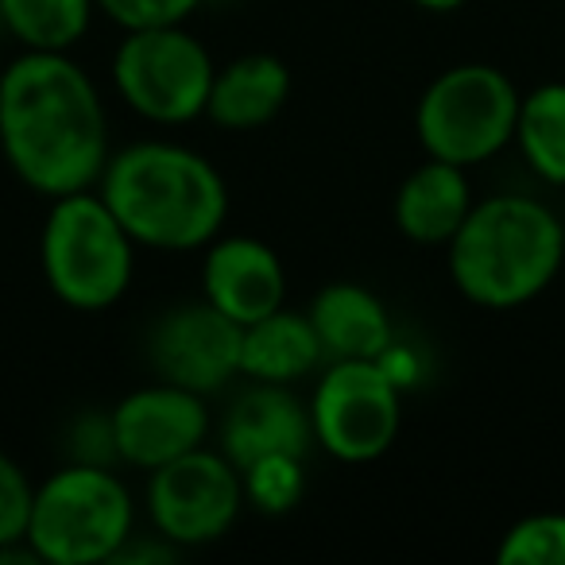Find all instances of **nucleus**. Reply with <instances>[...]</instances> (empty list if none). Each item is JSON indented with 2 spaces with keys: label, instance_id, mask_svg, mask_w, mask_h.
I'll return each mask as SVG.
<instances>
[{
  "label": "nucleus",
  "instance_id": "1",
  "mask_svg": "<svg viewBox=\"0 0 565 565\" xmlns=\"http://www.w3.org/2000/svg\"><path fill=\"white\" fill-rule=\"evenodd\" d=\"M0 151L43 198L97 186L109 163L105 105L66 51H24L0 71Z\"/></svg>",
  "mask_w": 565,
  "mask_h": 565
},
{
  "label": "nucleus",
  "instance_id": "2",
  "mask_svg": "<svg viewBox=\"0 0 565 565\" xmlns=\"http://www.w3.org/2000/svg\"><path fill=\"white\" fill-rule=\"evenodd\" d=\"M97 194L143 248H205L228 217V186L221 171L186 143L140 140L109 156Z\"/></svg>",
  "mask_w": 565,
  "mask_h": 565
},
{
  "label": "nucleus",
  "instance_id": "3",
  "mask_svg": "<svg viewBox=\"0 0 565 565\" xmlns=\"http://www.w3.org/2000/svg\"><path fill=\"white\" fill-rule=\"evenodd\" d=\"M449 279L484 310H515L539 299L565 259V225L546 202L526 194H495L472 202L454 233Z\"/></svg>",
  "mask_w": 565,
  "mask_h": 565
},
{
  "label": "nucleus",
  "instance_id": "4",
  "mask_svg": "<svg viewBox=\"0 0 565 565\" xmlns=\"http://www.w3.org/2000/svg\"><path fill=\"white\" fill-rule=\"evenodd\" d=\"M40 264L51 295L71 310H109L125 299L136 271V241L125 233L102 194L51 198L43 221Z\"/></svg>",
  "mask_w": 565,
  "mask_h": 565
},
{
  "label": "nucleus",
  "instance_id": "5",
  "mask_svg": "<svg viewBox=\"0 0 565 565\" xmlns=\"http://www.w3.org/2000/svg\"><path fill=\"white\" fill-rule=\"evenodd\" d=\"M136 534V503L109 465L74 461L35 488L28 542L47 565L113 562Z\"/></svg>",
  "mask_w": 565,
  "mask_h": 565
},
{
  "label": "nucleus",
  "instance_id": "6",
  "mask_svg": "<svg viewBox=\"0 0 565 565\" xmlns=\"http://www.w3.org/2000/svg\"><path fill=\"white\" fill-rule=\"evenodd\" d=\"M523 94L488 63H461L426 86L415 109V128L426 156L457 167H477L515 143Z\"/></svg>",
  "mask_w": 565,
  "mask_h": 565
},
{
  "label": "nucleus",
  "instance_id": "7",
  "mask_svg": "<svg viewBox=\"0 0 565 565\" xmlns=\"http://www.w3.org/2000/svg\"><path fill=\"white\" fill-rule=\"evenodd\" d=\"M210 51L182 24L125 32L113 55V86L120 102L151 125H190L205 117L213 86Z\"/></svg>",
  "mask_w": 565,
  "mask_h": 565
},
{
  "label": "nucleus",
  "instance_id": "8",
  "mask_svg": "<svg viewBox=\"0 0 565 565\" xmlns=\"http://www.w3.org/2000/svg\"><path fill=\"white\" fill-rule=\"evenodd\" d=\"M315 441L345 465L376 461L399 438V387L376 361H333L310 399Z\"/></svg>",
  "mask_w": 565,
  "mask_h": 565
},
{
  "label": "nucleus",
  "instance_id": "9",
  "mask_svg": "<svg viewBox=\"0 0 565 565\" xmlns=\"http://www.w3.org/2000/svg\"><path fill=\"white\" fill-rule=\"evenodd\" d=\"M244 508L241 469L225 454L198 446L151 469L148 515L174 546H210L233 531Z\"/></svg>",
  "mask_w": 565,
  "mask_h": 565
},
{
  "label": "nucleus",
  "instance_id": "10",
  "mask_svg": "<svg viewBox=\"0 0 565 565\" xmlns=\"http://www.w3.org/2000/svg\"><path fill=\"white\" fill-rule=\"evenodd\" d=\"M241 338L244 326L213 302H182L156 322L148 356L159 380L210 395L241 372Z\"/></svg>",
  "mask_w": 565,
  "mask_h": 565
},
{
  "label": "nucleus",
  "instance_id": "11",
  "mask_svg": "<svg viewBox=\"0 0 565 565\" xmlns=\"http://www.w3.org/2000/svg\"><path fill=\"white\" fill-rule=\"evenodd\" d=\"M117 457L132 469H159L210 438V407L205 395L179 384H148L128 392L109 411Z\"/></svg>",
  "mask_w": 565,
  "mask_h": 565
},
{
  "label": "nucleus",
  "instance_id": "12",
  "mask_svg": "<svg viewBox=\"0 0 565 565\" xmlns=\"http://www.w3.org/2000/svg\"><path fill=\"white\" fill-rule=\"evenodd\" d=\"M287 271L271 244L256 236H213L202 259V299L233 322L252 326L282 307Z\"/></svg>",
  "mask_w": 565,
  "mask_h": 565
},
{
  "label": "nucleus",
  "instance_id": "13",
  "mask_svg": "<svg viewBox=\"0 0 565 565\" xmlns=\"http://www.w3.org/2000/svg\"><path fill=\"white\" fill-rule=\"evenodd\" d=\"M310 441H315L310 407H302L295 392H287V384H259L256 380L248 392L236 395L225 426H221V454L236 469L267 454L307 457Z\"/></svg>",
  "mask_w": 565,
  "mask_h": 565
},
{
  "label": "nucleus",
  "instance_id": "14",
  "mask_svg": "<svg viewBox=\"0 0 565 565\" xmlns=\"http://www.w3.org/2000/svg\"><path fill=\"white\" fill-rule=\"evenodd\" d=\"M307 315L330 361H376L395 341L384 299L361 282H326Z\"/></svg>",
  "mask_w": 565,
  "mask_h": 565
},
{
  "label": "nucleus",
  "instance_id": "15",
  "mask_svg": "<svg viewBox=\"0 0 565 565\" xmlns=\"http://www.w3.org/2000/svg\"><path fill=\"white\" fill-rule=\"evenodd\" d=\"M469 167L430 159L403 179L395 194V225L415 244H449L472 210Z\"/></svg>",
  "mask_w": 565,
  "mask_h": 565
},
{
  "label": "nucleus",
  "instance_id": "16",
  "mask_svg": "<svg viewBox=\"0 0 565 565\" xmlns=\"http://www.w3.org/2000/svg\"><path fill=\"white\" fill-rule=\"evenodd\" d=\"M291 97V71L287 63L267 51H252L213 74L205 117L228 132H252L279 117V109Z\"/></svg>",
  "mask_w": 565,
  "mask_h": 565
},
{
  "label": "nucleus",
  "instance_id": "17",
  "mask_svg": "<svg viewBox=\"0 0 565 565\" xmlns=\"http://www.w3.org/2000/svg\"><path fill=\"white\" fill-rule=\"evenodd\" d=\"M326 349L310 315L299 310H271L259 322L244 326L241 338V376L259 384H295L322 364Z\"/></svg>",
  "mask_w": 565,
  "mask_h": 565
},
{
  "label": "nucleus",
  "instance_id": "18",
  "mask_svg": "<svg viewBox=\"0 0 565 565\" xmlns=\"http://www.w3.org/2000/svg\"><path fill=\"white\" fill-rule=\"evenodd\" d=\"M515 143L539 179L565 186V82H546L519 102Z\"/></svg>",
  "mask_w": 565,
  "mask_h": 565
},
{
  "label": "nucleus",
  "instance_id": "19",
  "mask_svg": "<svg viewBox=\"0 0 565 565\" xmlns=\"http://www.w3.org/2000/svg\"><path fill=\"white\" fill-rule=\"evenodd\" d=\"M0 12L24 51H71L94 24L97 0H0Z\"/></svg>",
  "mask_w": 565,
  "mask_h": 565
},
{
  "label": "nucleus",
  "instance_id": "20",
  "mask_svg": "<svg viewBox=\"0 0 565 565\" xmlns=\"http://www.w3.org/2000/svg\"><path fill=\"white\" fill-rule=\"evenodd\" d=\"M244 500L264 515H287L307 492V469L295 454H267L241 469Z\"/></svg>",
  "mask_w": 565,
  "mask_h": 565
},
{
  "label": "nucleus",
  "instance_id": "21",
  "mask_svg": "<svg viewBox=\"0 0 565 565\" xmlns=\"http://www.w3.org/2000/svg\"><path fill=\"white\" fill-rule=\"evenodd\" d=\"M495 562L503 565H565V515L539 511L526 515L503 534Z\"/></svg>",
  "mask_w": 565,
  "mask_h": 565
},
{
  "label": "nucleus",
  "instance_id": "22",
  "mask_svg": "<svg viewBox=\"0 0 565 565\" xmlns=\"http://www.w3.org/2000/svg\"><path fill=\"white\" fill-rule=\"evenodd\" d=\"M35 488L28 472L0 449V546L28 539V519H32Z\"/></svg>",
  "mask_w": 565,
  "mask_h": 565
},
{
  "label": "nucleus",
  "instance_id": "23",
  "mask_svg": "<svg viewBox=\"0 0 565 565\" xmlns=\"http://www.w3.org/2000/svg\"><path fill=\"white\" fill-rule=\"evenodd\" d=\"M198 4L202 0H97V12H105L125 32H143V28L186 24Z\"/></svg>",
  "mask_w": 565,
  "mask_h": 565
},
{
  "label": "nucleus",
  "instance_id": "24",
  "mask_svg": "<svg viewBox=\"0 0 565 565\" xmlns=\"http://www.w3.org/2000/svg\"><path fill=\"white\" fill-rule=\"evenodd\" d=\"M376 364L387 372V380H392L399 392L418 380V361H415V353H411L407 345H395V341H392V345H387L384 353L376 356Z\"/></svg>",
  "mask_w": 565,
  "mask_h": 565
},
{
  "label": "nucleus",
  "instance_id": "25",
  "mask_svg": "<svg viewBox=\"0 0 565 565\" xmlns=\"http://www.w3.org/2000/svg\"><path fill=\"white\" fill-rule=\"evenodd\" d=\"M418 9H426V12H457L465 4V0H415Z\"/></svg>",
  "mask_w": 565,
  "mask_h": 565
},
{
  "label": "nucleus",
  "instance_id": "26",
  "mask_svg": "<svg viewBox=\"0 0 565 565\" xmlns=\"http://www.w3.org/2000/svg\"><path fill=\"white\" fill-rule=\"evenodd\" d=\"M0 32H4V12H0Z\"/></svg>",
  "mask_w": 565,
  "mask_h": 565
}]
</instances>
